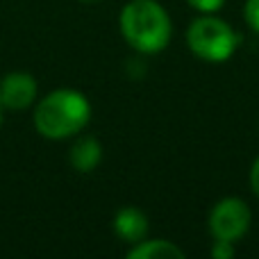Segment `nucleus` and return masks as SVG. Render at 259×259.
Instances as JSON below:
<instances>
[{
  "label": "nucleus",
  "mask_w": 259,
  "mask_h": 259,
  "mask_svg": "<svg viewBox=\"0 0 259 259\" xmlns=\"http://www.w3.org/2000/svg\"><path fill=\"white\" fill-rule=\"evenodd\" d=\"M0 125H3V107H0Z\"/></svg>",
  "instance_id": "nucleus-13"
},
{
  "label": "nucleus",
  "mask_w": 259,
  "mask_h": 259,
  "mask_svg": "<svg viewBox=\"0 0 259 259\" xmlns=\"http://www.w3.org/2000/svg\"><path fill=\"white\" fill-rule=\"evenodd\" d=\"M250 209L241 198H223L209 214V232L219 241H239L250 228Z\"/></svg>",
  "instance_id": "nucleus-4"
},
{
  "label": "nucleus",
  "mask_w": 259,
  "mask_h": 259,
  "mask_svg": "<svg viewBox=\"0 0 259 259\" xmlns=\"http://www.w3.org/2000/svg\"><path fill=\"white\" fill-rule=\"evenodd\" d=\"M121 32L137 53L155 55L168 46L173 25L157 0H132L121 12Z\"/></svg>",
  "instance_id": "nucleus-2"
},
{
  "label": "nucleus",
  "mask_w": 259,
  "mask_h": 259,
  "mask_svg": "<svg viewBox=\"0 0 259 259\" xmlns=\"http://www.w3.org/2000/svg\"><path fill=\"white\" fill-rule=\"evenodd\" d=\"M250 187H252V191H255V196L259 198V157L250 168Z\"/></svg>",
  "instance_id": "nucleus-12"
},
{
  "label": "nucleus",
  "mask_w": 259,
  "mask_h": 259,
  "mask_svg": "<svg viewBox=\"0 0 259 259\" xmlns=\"http://www.w3.org/2000/svg\"><path fill=\"white\" fill-rule=\"evenodd\" d=\"M36 100V82L30 73H7L0 80V107L23 112Z\"/></svg>",
  "instance_id": "nucleus-5"
},
{
  "label": "nucleus",
  "mask_w": 259,
  "mask_h": 259,
  "mask_svg": "<svg viewBox=\"0 0 259 259\" xmlns=\"http://www.w3.org/2000/svg\"><path fill=\"white\" fill-rule=\"evenodd\" d=\"M100 159H103V146L94 137H80L68 152V161L77 173H91L100 164Z\"/></svg>",
  "instance_id": "nucleus-7"
},
{
  "label": "nucleus",
  "mask_w": 259,
  "mask_h": 259,
  "mask_svg": "<svg viewBox=\"0 0 259 259\" xmlns=\"http://www.w3.org/2000/svg\"><path fill=\"white\" fill-rule=\"evenodd\" d=\"M211 257H214V259H232L234 257V243L232 241H219V239H214V246H211Z\"/></svg>",
  "instance_id": "nucleus-10"
},
{
  "label": "nucleus",
  "mask_w": 259,
  "mask_h": 259,
  "mask_svg": "<svg viewBox=\"0 0 259 259\" xmlns=\"http://www.w3.org/2000/svg\"><path fill=\"white\" fill-rule=\"evenodd\" d=\"M91 121V105L75 89H57L36 103L34 127L41 137L59 141L80 134Z\"/></svg>",
  "instance_id": "nucleus-1"
},
{
  "label": "nucleus",
  "mask_w": 259,
  "mask_h": 259,
  "mask_svg": "<svg viewBox=\"0 0 259 259\" xmlns=\"http://www.w3.org/2000/svg\"><path fill=\"white\" fill-rule=\"evenodd\" d=\"M114 232L125 243H139L148 234V216L137 207H123L114 216Z\"/></svg>",
  "instance_id": "nucleus-6"
},
{
  "label": "nucleus",
  "mask_w": 259,
  "mask_h": 259,
  "mask_svg": "<svg viewBox=\"0 0 259 259\" xmlns=\"http://www.w3.org/2000/svg\"><path fill=\"white\" fill-rule=\"evenodd\" d=\"M239 34L230 23L211 14L196 18L187 30V46L196 57L211 64L228 62L239 48Z\"/></svg>",
  "instance_id": "nucleus-3"
},
{
  "label": "nucleus",
  "mask_w": 259,
  "mask_h": 259,
  "mask_svg": "<svg viewBox=\"0 0 259 259\" xmlns=\"http://www.w3.org/2000/svg\"><path fill=\"white\" fill-rule=\"evenodd\" d=\"M243 16L246 23L259 34V0H246V7H243Z\"/></svg>",
  "instance_id": "nucleus-9"
},
{
  "label": "nucleus",
  "mask_w": 259,
  "mask_h": 259,
  "mask_svg": "<svg viewBox=\"0 0 259 259\" xmlns=\"http://www.w3.org/2000/svg\"><path fill=\"white\" fill-rule=\"evenodd\" d=\"M187 3L191 5L193 9L202 12V14H214V12H219V9L223 7L225 0H187Z\"/></svg>",
  "instance_id": "nucleus-11"
},
{
  "label": "nucleus",
  "mask_w": 259,
  "mask_h": 259,
  "mask_svg": "<svg viewBox=\"0 0 259 259\" xmlns=\"http://www.w3.org/2000/svg\"><path fill=\"white\" fill-rule=\"evenodd\" d=\"M130 259H182L184 252L166 239H143L127 252Z\"/></svg>",
  "instance_id": "nucleus-8"
},
{
  "label": "nucleus",
  "mask_w": 259,
  "mask_h": 259,
  "mask_svg": "<svg viewBox=\"0 0 259 259\" xmlns=\"http://www.w3.org/2000/svg\"><path fill=\"white\" fill-rule=\"evenodd\" d=\"M87 3H89V0H87Z\"/></svg>",
  "instance_id": "nucleus-14"
}]
</instances>
